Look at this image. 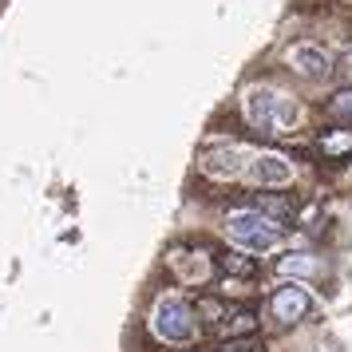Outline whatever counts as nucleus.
Returning <instances> with one entry per match:
<instances>
[{"label":"nucleus","mask_w":352,"mask_h":352,"mask_svg":"<svg viewBox=\"0 0 352 352\" xmlns=\"http://www.w3.org/2000/svg\"><path fill=\"white\" fill-rule=\"evenodd\" d=\"M245 119L257 135H281L293 131L301 119V107L285 96V91H273V87H250L245 91Z\"/></svg>","instance_id":"obj_1"},{"label":"nucleus","mask_w":352,"mask_h":352,"mask_svg":"<svg viewBox=\"0 0 352 352\" xmlns=\"http://www.w3.org/2000/svg\"><path fill=\"white\" fill-rule=\"evenodd\" d=\"M226 234H230L234 245L250 250V254H261V250H273V245H277L281 226L273 222L270 214H261V210H245V214H230Z\"/></svg>","instance_id":"obj_2"},{"label":"nucleus","mask_w":352,"mask_h":352,"mask_svg":"<svg viewBox=\"0 0 352 352\" xmlns=\"http://www.w3.org/2000/svg\"><path fill=\"white\" fill-rule=\"evenodd\" d=\"M151 324H155V333L166 340V344H186L198 329V320H194V309L186 297H178V293H166L155 301V313H151Z\"/></svg>","instance_id":"obj_3"},{"label":"nucleus","mask_w":352,"mask_h":352,"mask_svg":"<svg viewBox=\"0 0 352 352\" xmlns=\"http://www.w3.org/2000/svg\"><path fill=\"white\" fill-rule=\"evenodd\" d=\"M198 166H202V175H210V178H245L250 155L234 143H218V146H210V151H202Z\"/></svg>","instance_id":"obj_4"},{"label":"nucleus","mask_w":352,"mask_h":352,"mask_svg":"<svg viewBox=\"0 0 352 352\" xmlns=\"http://www.w3.org/2000/svg\"><path fill=\"white\" fill-rule=\"evenodd\" d=\"M289 67L301 76V80L309 83H320V80H329L333 76V60H329V52L320 48V44H293L289 48Z\"/></svg>","instance_id":"obj_5"},{"label":"nucleus","mask_w":352,"mask_h":352,"mask_svg":"<svg viewBox=\"0 0 352 352\" xmlns=\"http://www.w3.org/2000/svg\"><path fill=\"white\" fill-rule=\"evenodd\" d=\"M309 309H313V297H309L301 285L277 289V293H273V301H270V313H273L277 324H297V320L309 317Z\"/></svg>","instance_id":"obj_6"},{"label":"nucleus","mask_w":352,"mask_h":352,"mask_svg":"<svg viewBox=\"0 0 352 352\" xmlns=\"http://www.w3.org/2000/svg\"><path fill=\"white\" fill-rule=\"evenodd\" d=\"M245 178L254 186H285V182H293V166L281 155H250Z\"/></svg>","instance_id":"obj_7"},{"label":"nucleus","mask_w":352,"mask_h":352,"mask_svg":"<svg viewBox=\"0 0 352 352\" xmlns=\"http://www.w3.org/2000/svg\"><path fill=\"white\" fill-rule=\"evenodd\" d=\"M254 329H257V317L250 313V309H230V313L210 329V333H214V336H250Z\"/></svg>","instance_id":"obj_8"},{"label":"nucleus","mask_w":352,"mask_h":352,"mask_svg":"<svg viewBox=\"0 0 352 352\" xmlns=\"http://www.w3.org/2000/svg\"><path fill=\"white\" fill-rule=\"evenodd\" d=\"M320 261L313 254H289L277 261V273H285V277H309V273H317Z\"/></svg>","instance_id":"obj_9"},{"label":"nucleus","mask_w":352,"mask_h":352,"mask_svg":"<svg viewBox=\"0 0 352 352\" xmlns=\"http://www.w3.org/2000/svg\"><path fill=\"white\" fill-rule=\"evenodd\" d=\"M320 151H324L329 159L352 155V127L349 131H324V135H320Z\"/></svg>","instance_id":"obj_10"},{"label":"nucleus","mask_w":352,"mask_h":352,"mask_svg":"<svg viewBox=\"0 0 352 352\" xmlns=\"http://www.w3.org/2000/svg\"><path fill=\"white\" fill-rule=\"evenodd\" d=\"M254 206L277 222V218H289V214H293V198H281V194H257Z\"/></svg>","instance_id":"obj_11"},{"label":"nucleus","mask_w":352,"mask_h":352,"mask_svg":"<svg viewBox=\"0 0 352 352\" xmlns=\"http://www.w3.org/2000/svg\"><path fill=\"white\" fill-rule=\"evenodd\" d=\"M218 265H222L226 273H234V277H254L257 273L254 257H241V254H222L218 257Z\"/></svg>","instance_id":"obj_12"},{"label":"nucleus","mask_w":352,"mask_h":352,"mask_svg":"<svg viewBox=\"0 0 352 352\" xmlns=\"http://www.w3.org/2000/svg\"><path fill=\"white\" fill-rule=\"evenodd\" d=\"M329 111H333L336 119H352V87H344V91H336V96L329 99Z\"/></svg>","instance_id":"obj_13"},{"label":"nucleus","mask_w":352,"mask_h":352,"mask_svg":"<svg viewBox=\"0 0 352 352\" xmlns=\"http://www.w3.org/2000/svg\"><path fill=\"white\" fill-rule=\"evenodd\" d=\"M202 313H206V324L214 329V324H218V320H222L226 313H230V305L218 301V297H206V301H202Z\"/></svg>","instance_id":"obj_14"},{"label":"nucleus","mask_w":352,"mask_h":352,"mask_svg":"<svg viewBox=\"0 0 352 352\" xmlns=\"http://www.w3.org/2000/svg\"><path fill=\"white\" fill-rule=\"evenodd\" d=\"M336 72H340L344 80H352V52H344V56L336 60Z\"/></svg>","instance_id":"obj_15"}]
</instances>
